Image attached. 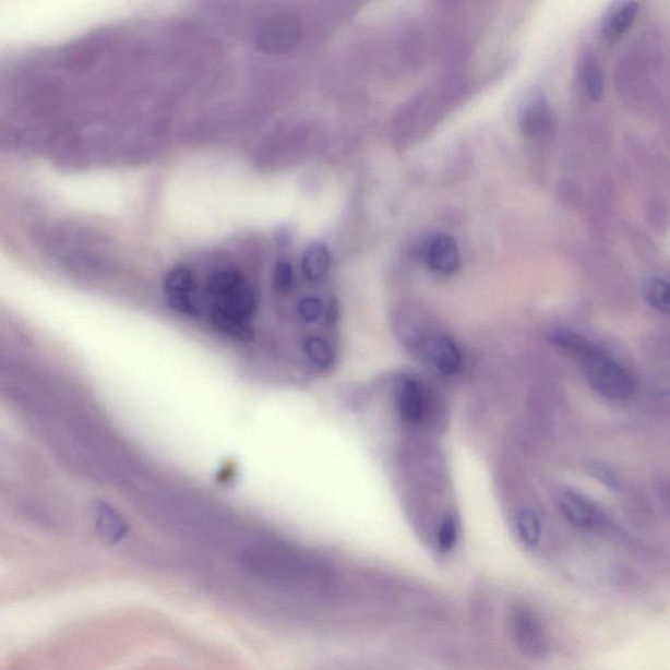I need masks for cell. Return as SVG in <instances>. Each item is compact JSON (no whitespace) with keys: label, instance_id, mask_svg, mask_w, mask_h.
I'll list each match as a JSON object with an SVG mask.
<instances>
[{"label":"cell","instance_id":"cell-23","mask_svg":"<svg viewBox=\"0 0 670 670\" xmlns=\"http://www.w3.org/2000/svg\"><path fill=\"white\" fill-rule=\"evenodd\" d=\"M273 284L280 294H290L295 287V272L291 262L279 261L274 267Z\"/></svg>","mask_w":670,"mask_h":670},{"label":"cell","instance_id":"cell-21","mask_svg":"<svg viewBox=\"0 0 670 670\" xmlns=\"http://www.w3.org/2000/svg\"><path fill=\"white\" fill-rule=\"evenodd\" d=\"M298 314L304 324H318L326 314L324 301L318 297H306L299 301Z\"/></svg>","mask_w":670,"mask_h":670},{"label":"cell","instance_id":"cell-20","mask_svg":"<svg viewBox=\"0 0 670 670\" xmlns=\"http://www.w3.org/2000/svg\"><path fill=\"white\" fill-rule=\"evenodd\" d=\"M643 294L649 306L660 312H669V285L661 278H653L646 282Z\"/></svg>","mask_w":670,"mask_h":670},{"label":"cell","instance_id":"cell-14","mask_svg":"<svg viewBox=\"0 0 670 670\" xmlns=\"http://www.w3.org/2000/svg\"><path fill=\"white\" fill-rule=\"evenodd\" d=\"M332 265L330 249L324 244H313L301 258V273L312 285H320L326 279Z\"/></svg>","mask_w":670,"mask_h":670},{"label":"cell","instance_id":"cell-3","mask_svg":"<svg viewBox=\"0 0 670 670\" xmlns=\"http://www.w3.org/2000/svg\"><path fill=\"white\" fill-rule=\"evenodd\" d=\"M576 354L583 359L584 372L595 392L612 400L629 398L633 392V380L625 368L588 342Z\"/></svg>","mask_w":670,"mask_h":670},{"label":"cell","instance_id":"cell-24","mask_svg":"<svg viewBox=\"0 0 670 670\" xmlns=\"http://www.w3.org/2000/svg\"><path fill=\"white\" fill-rule=\"evenodd\" d=\"M5 359L7 358H4V357H2V355H0V371H2V368H3L4 363H5Z\"/></svg>","mask_w":670,"mask_h":670},{"label":"cell","instance_id":"cell-11","mask_svg":"<svg viewBox=\"0 0 670 670\" xmlns=\"http://www.w3.org/2000/svg\"><path fill=\"white\" fill-rule=\"evenodd\" d=\"M397 406L400 418L407 423H417L423 418L424 398L416 380L405 379L400 381Z\"/></svg>","mask_w":670,"mask_h":670},{"label":"cell","instance_id":"cell-13","mask_svg":"<svg viewBox=\"0 0 670 670\" xmlns=\"http://www.w3.org/2000/svg\"><path fill=\"white\" fill-rule=\"evenodd\" d=\"M639 5L635 2L617 3L612 10L608 12L602 24V35L607 41L614 43L620 39L630 26L633 25L638 13Z\"/></svg>","mask_w":670,"mask_h":670},{"label":"cell","instance_id":"cell-19","mask_svg":"<svg viewBox=\"0 0 670 670\" xmlns=\"http://www.w3.org/2000/svg\"><path fill=\"white\" fill-rule=\"evenodd\" d=\"M516 527L518 536H521L522 541L527 545V547L536 548L537 545L541 542V523L534 511H522L517 516Z\"/></svg>","mask_w":670,"mask_h":670},{"label":"cell","instance_id":"cell-17","mask_svg":"<svg viewBox=\"0 0 670 670\" xmlns=\"http://www.w3.org/2000/svg\"><path fill=\"white\" fill-rule=\"evenodd\" d=\"M164 291L170 295L190 294L196 291V278L193 271L186 266H177L164 279Z\"/></svg>","mask_w":670,"mask_h":670},{"label":"cell","instance_id":"cell-9","mask_svg":"<svg viewBox=\"0 0 670 670\" xmlns=\"http://www.w3.org/2000/svg\"><path fill=\"white\" fill-rule=\"evenodd\" d=\"M558 505L564 518L575 527L594 528L601 522L599 512L594 505L574 491L563 490L558 495Z\"/></svg>","mask_w":670,"mask_h":670},{"label":"cell","instance_id":"cell-16","mask_svg":"<svg viewBox=\"0 0 670 670\" xmlns=\"http://www.w3.org/2000/svg\"><path fill=\"white\" fill-rule=\"evenodd\" d=\"M581 82L590 100L600 101L606 81H603L601 63L594 55H586L582 59Z\"/></svg>","mask_w":670,"mask_h":670},{"label":"cell","instance_id":"cell-7","mask_svg":"<svg viewBox=\"0 0 670 670\" xmlns=\"http://www.w3.org/2000/svg\"><path fill=\"white\" fill-rule=\"evenodd\" d=\"M92 512H94L96 534L104 543L115 547L127 538L130 524L113 505L108 502L96 501Z\"/></svg>","mask_w":670,"mask_h":670},{"label":"cell","instance_id":"cell-2","mask_svg":"<svg viewBox=\"0 0 670 670\" xmlns=\"http://www.w3.org/2000/svg\"><path fill=\"white\" fill-rule=\"evenodd\" d=\"M206 295L210 310L252 321L259 311L258 290L239 272L222 268L208 275Z\"/></svg>","mask_w":670,"mask_h":670},{"label":"cell","instance_id":"cell-5","mask_svg":"<svg viewBox=\"0 0 670 670\" xmlns=\"http://www.w3.org/2000/svg\"><path fill=\"white\" fill-rule=\"evenodd\" d=\"M517 124L521 133L530 140L549 133L553 127V113L541 89L530 88L525 92L517 108Z\"/></svg>","mask_w":670,"mask_h":670},{"label":"cell","instance_id":"cell-15","mask_svg":"<svg viewBox=\"0 0 670 670\" xmlns=\"http://www.w3.org/2000/svg\"><path fill=\"white\" fill-rule=\"evenodd\" d=\"M210 321L216 332L234 340H252L255 330L252 321L242 320L216 310H210Z\"/></svg>","mask_w":670,"mask_h":670},{"label":"cell","instance_id":"cell-8","mask_svg":"<svg viewBox=\"0 0 670 670\" xmlns=\"http://www.w3.org/2000/svg\"><path fill=\"white\" fill-rule=\"evenodd\" d=\"M299 25L288 19H275L261 29L258 37L259 48L271 52H280L298 43Z\"/></svg>","mask_w":670,"mask_h":670},{"label":"cell","instance_id":"cell-22","mask_svg":"<svg viewBox=\"0 0 670 670\" xmlns=\"http://www.w3.org/2000/svg\"><path fill=\"white\" fill-rule=\"evenodd\" d=\"M458 538V522L453 515H446L438 529V547L443 553L455 548Z\"/></svg>","mask_w":670,"mask_h":670},{"label":"cell","instance_id":"cell-6","mask_svg":"<svg viewBox=\"0 0 670 670\" xmlns=\"http://www.w3.org/2000/svg\"><path fill=\"white\" fill-rule=\"evenodd\" d=\"M423 261L432 272L453 275L462 267V254L455 239L445 234H433L423 242Z\"/></svg>","mask_w":670,"mask_h":670},{"label":"cell","instance_id":"cell-10","mask_svg":"<svg viewBox=\"0 0 670 670\" xmlns=\"http://www.w3.org/2000/svg\"><path fill=\"white\" fill-rule=\"evenodd\" d=\"M426 352L435 370L445 376H453L462 370L463 355L455 342L448 337L438 335L431 338Z\"/></svg>","mask_w":670,"mask_h":670},{"label":"cell","instance_id":"cell-18","mask_svg":"<svg viewBox=\"0 0 670 670\" xmlns=\"http://www.w3.org/2000/svg\"><path fill=\"white\" fill-rule=\"evenodd\" d=\"M170 310L188 319H199L205 311V301L199 292L170 295L167 297Z\"/></svg>","mask_w":670,"mask_h":670},{"label":"cell","instance_id":"cell-12","mask_svg":"<svg viewBox=\"0 0 670 670\" xmlns=\"http://www.w3.org/2000/svg\"><path fill=\"white\" fill-rule=\"evenodd\" d=\"M301 351L308 363L318 372H330L337 364V351L330 340L320 335L307 337Z\"/></svg>","mask_w":670,"mask_h":670},{"label":"cell","instance_id":"cell-4","mask_svg":"<svg viewBox=\"0 0 670 670\" xmlns=\"http://www.w3.org/2000/svg\"><path fill=\"white\" fill-rule=\"evenodd\" d=\"M510 632L515 646L525 658H547L549 642L538 617L527 607H515L510 614Z\"/></svg>","mask_w":670,"mask_h":670},{"label":"cell","instance_id":"cell-1","mask_svg":"<svg viewBox=\"0 0 670 670\" xmlns=\"http://www.w3.org/2000/svg\"><path fill=\"white\" fill-rule=\"evenodd\" d=\"M242 566L272 586L321 593L332 582V570L319 557L273 540H255L241 551Z\"/></svg>","mask_w":670,"mask_h":670}]
</instances>
